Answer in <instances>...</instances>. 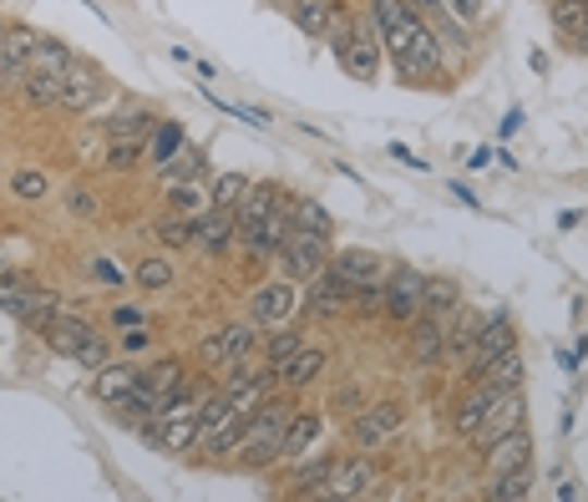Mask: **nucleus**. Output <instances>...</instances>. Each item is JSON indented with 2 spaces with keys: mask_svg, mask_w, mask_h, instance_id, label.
<instances>
[{
  "mask_svg": "<svg viewBox=\"0 0 588 502\" xmlns=\"http://www.w3.org/2000/svg\"><path fill=\"white\" fill-rule=\"evenodd\" d=\"M290 219H294V229H309V234H324V238L335 234V219H330V213H324L315 198H294Z\"/></svg>",
  "mask_w": 588,
  "mask_h": 502,
  "instance_id": "35",
  "label": "nucleus"
},
{
  "mask_svg": "<svg viewBox=\"0 0 588 502\" xmlns=\"http://www.w3.org/2000/svg\"><path fill=\"white\" fill-rule=\"evenodd\" d=\"M482 11H487L482 0H437V15H441V21H452V26H462V30L477 26V21H482Z\"/></svg>",
  "mask_w": 588,
  "mask_h": 502,
  "instance_id": "40",
  "label": "nucleus"
},
{
  "mask_svg": "<svg viewBox=\"0 0 588 502\" xmlns=\"http://www.w3.org/2000/svg\"><path fill=\"white\" fill-rule=\"evenodd\" d=\"M284 421H290V406H280V401H265L259 412L244 421V437H238L234 446V462L238 467H274V457H280V442H284Z\"/></svg>",
  "mask_w": 588,
  "mask_h": 502,
  "instance_id": "2",
  "label": "nucleus"
},
{
  "mask_svg": "<svg viewBox=\"0 0 588 502\" xmlns=\"http://www.w3.org/2000/svg\"><path fill=\"white\" fill-rule=\"evenodd\" d=\"M492 385H482V381H471L467 385V396L456 401V416H452V427H456V437H477V427H482V416H487V406H492Z\"/></svg>",
  "mask_w": 588,
  "mask_h": 502,
  "instance_id": "24",
  "label": "nucleus"
},
{
  "mask_svg": "<svg viewBox=\"0 0 588 502\" xmlns=\"http://www.w3.org/2000/svg\"><path fill=\"white\" fill-rule=\"evenodd\" d=\"M462 305V284L427 274V290H421V315H452Z\"/></svg>",
  "mask_w": 588,
  "mask_h": 502,
  "instance_id": "32",
  "label": "nucleus"
},
{
  "mask_svg": "<svg viewBox=\"0 0 588 502\" xmlns=\"http://www.w3.org/2000/svg\"><path fill=\"white\" fill-rule=\"evenodd\" d=\"M401 427H406V412H401L396 401H376V406H366V412H355L351 446H355V452L385 446V442H396V437H401Z\"/></svg>",
  "mask_w": 588,
  "mask_h": 502,
  "instance_id": "6",
  "label": "nucleus"
},
{
  "mask_svg": "<svg viewBox=\"0 0 588 502\" xmlns=\"http://www.w3.org/2000/svg\"><path fill=\"white\" fill-rule=\"evenodd\" d=\"M36 41V30L26 26H0V87H21L26 82V51Z\"/></svg>",
  "mask_w": 588,
  "mask_h": 502,
  "instance_id": "17",
  "label": "nucleus"
},
{
  "mask_svg": "<svg viewBox=\"0 0 588 502\" xmlns=\"http://www.w3.org/2000/svg\"><path fill=\"white\" fill-rule=\"evenodd\" d=\"M280 204H284V193L269 188V183H265V188H249L244 198H238V208H234V238L244 244V249H249V238L259 234V223H265Z\"/></svg>",
  "mask_w": 588,
  "mask_h": 502,
  "instance_id": "14",
  "label": "nucleus"
},
{
  "mask_svg": "<svg viewBox=\"0 0 588 502\" xmlns=\"http://www.w3.org/2000/svg\"><path fill=\"white\" fill-rule=\"evenodd\" d=\"M553 26L563 36H578L584 30V0H553Z\"/></svg>",
  "mask_w": 588,
  "mask_h": 502,
  "instance_id": "43",
  "label": "nucleus"
},
{
  "mask_svg": "<svg viewBox=\"0 0 588 502\" xmlns=\"http://www.w3.org/2000/svg\"><path fill=\"white\" fill-rule=\"evenodd\" d=\"M309 284H315V290H309V310L315 315H335L340 305H345V295H335L330 284H320V280H309Z\"/></svg>",
  "mask_w": 588,
  "mask_h": 502,
  "instance_id": "46",
  "label": "nucleus"
},
{
  "mask_svg": "<svg viewBox=\"0 0 588 502\" xmlns=\"http://www.w3.org/2000/svg\"><path fill=\"white\" fill-rule=\"evenodd\" d=\"M330 269L351 284V295L360 284H385V274H391V265L376 249H330Z\"/></svg>",
  "mask_w": 588,
  "mask_h": 502,
  "instance_id": "13",
  "label": "nucleus"
},
{
  "mask_svg": "<svg viewBox=\"0 0 588 502\" xmlns=\"http://www.w3.org/2000/svg\"><path fill=\"white\" fill-rule=\"evenodd\" d=\"M66 208L87 219V213H97V193H87V188H72V193H66Z\"/></svg>",
  "mask_w": 588,
  "mask_h": 502,
  "instance_id": "50",
  "label": "nucleus"
},
{
  "mask_svg": "<svg viewBox=\"0 0 588 502\" xmlns=\"http://www.w3.org/2000/svg\"><path fill=\"white\" fill-rule=\"evenodd\" d=\"M376 482H381V473H376L370 457H340V462H330V477H324L320 498H370Z\"/></svg>",
  "mask_w": 588,
  "mask_h": 502,
  "instance_id": "10",
  "label": "nucleus"
},
{
  "mask_svg": "<svg viewBox=\"0 0 588 502\" xmlns=\"http://www.w3.org/2000/svg\"><path fill=\"white\" fill-rule=\"evenodd\" d=\"M492 158H498V148H477V152H471V158H467V163H471V168H487V163H492Z\"/></svg>",
  "mask_w": 588,
  "mask_h": 502,
  "instance_id": "54",
  "label": "nucleus"
},
{
  "mask_svg": "<svg viewBox=\"0 0 588 502\" xmlns=\"http://www.w3.org/2000/svg\"><path fill=\"white\" fill-rule=\"evenodd\" d=\"M355 21H360V15H355L351 5H340V0H335V11H330V30H324V41H330V51H340V46L351 41Z\"/></svg>",
  "mask_w": 588,
  "mask_h": 502,
  "instance_id": "42",
  "label": "nucleus"
},
{
  "mask_svg": "<svg viewBox=\"0 0 588 502\" xmlns=\"http://www.w3.org/2000/svg\"><path fill=\"white\" fill-rule=\"evenodd\" d=\"M324 360H330V355H324L320 345H299V351H294L284 366H274V376H280L284 391H299V385H309L315 376H320Z\"/></svg>",
  "mask_w": 588,
  "mask_h": 502,
  "instance_id": "20",
  "label": "nucleus"
},
{
  "mask_svg": "<svg viewBox=\"0 0 588 502\" xmlns=\"http://www.w3.org/2000/svg\"><path fill=\"white\" fill-rule=\"evenodd\" d=\"M330 11H335V0H290L294 26L305 30V36H315V41H324V30H330Z\"/></svg>",
  "mask_w": 588,
  "mask_h": 502,
  "instance_id": "30",
  "label": "nucleus"
},
{
  "mask_svg": "<svg viewBox=\"0 0 588 502\" xmlns=\"http://www.w3.org/2000/svg\"><path fill=\"white\" fill-rule=\"evenodd\" d=\"M158 127V118L147 112V107H122L118 118H107V137L112 143H147Z\"/></svg>",
  "mask_w": 588,
  "mask_h": 502,
  "instance_id": "28",
  "label": "nucleus"
},
{
  "mask_svg": "<svg viewBox=\"0 0 588 502\" xmlns=\"http://www.w3.org/2000/svg\"><path fill=\"white\" fill-rule=\"evenodd\" d=\"M385 152H391L396 163H406V168H421V158H416V152L406 148V143H391V148H385Z\"/></svg>",
  "mask_w": 588,
  "mask_h": 502,
  "instance_id": "52",
  "label": "nucleus"
},
{
  "mask_svg": "<svg viewBox=\"0 0 588 502\" xmlns=\"http://www.w3.org/2000/svg\"><path fill=\"white\" fill-rule=\"evenodd\" d=\"M72 61L76 57L57 41V36H36V41H30V51H26V72H66Z\"/></svg>",
  "mask_w": 588,
  "mask_h": 502,
  "instance_id": "29",
  "label": "nucleus"
},
{
  "mask_svg": "<svg viewBox=\"0 0 588 502\" xmlns=\"http://www.w3.org/2000/svg\"><path fill=\"white\" fill-rule=\"evenodd\" d=\"M441 320H446V360H441V366H456V360L467 355V345L477 340V330H482L487 315H471V310H462V305H456V310L441 315Z\"/></svg>",
  "mask_w": 588,
  "mask_h": 502,
  "instance_id": "23",
  "label": "nucleus"
},
{
  "mask_svg": "<svg viewBox=\"0 0 588 502\" xmlns=\"http://www.w3.org/2000/svg\"><path fill=\"white\" fill-rule=\"evenodd\" d=\"M412 360L416 366H441L446 360V320L441 315H421L412 326Z\"/></svg>",
  "mask_w": 588,
  "mask_h": 502,
  "instance_id": "19",
  "label": "nucleus"
},
{
  "mask_svg": "<svg viewBox=\"0 0 588 502\" xmlns=\"http://www.w3.org/2000/svg\"><path fill=\"white\" fill-rule=\"evenodd\" d=\"M61 87H66V72H26L21 82L30 107H61Z\"/></svg>",
  "mask_w": 588,
  "mask_h": 502,
  "instance_id": "31",
  "label": "nucleus"
},
{
  "mask_svg": "<svg viewBox=\"0 0 588 502\" xmlns=\"http://www.w3.org/2000/svg\"><path fill=\"white\" fill-rule=\"evenodd\" d=\"M299 345H305V335H299V330H290V326H274V335L265 340V366L274 370V366H284V360H290L294 351H299Z\"/></svg>",
  "mask_w": 588,
  "mask_h": 502,
  "instance_id": "36",
  "label": "nucleus"
},
{
  "mask_svg": "<svg viewBox=\"0 0 588 502\" xmlns=\"http://www.w3.org/2000/svg\"><path fill=\"white\" fill-rule=\"evenodd\" d=\"M91 269H97V280H102V284H127V280H122V269L112 265V259H91Z\"/></svg>",
  "mask_w": 588,
  "mask_h": 502,
  "instance_id": "51",
  "label": "nucleus"
},
{
  "mask_svg": "<svg viewBox=\"0 0 588 502\" xmlns=\"http://www.w3.org/2000/svg\"><path fill=\"white\" fill-rule=\"evenodd\" d=\"M193 244L208 254H223L234 244V213L229 208H208L204 219H193Z\"/></svg>",
  "mask_w": 588,
  "mask_h": 502,
  "instance_id": "21",
  "label": "nucleus"
},
{
  "mask_svg": "<svg viewBox=\"0 0 588 502\" xmlns=\"http://www.w3.org/2000/svg\"><path fill=\"white\" fill-rule=\"evenodd\" d=\"M112 326H118V330H143L147 315L137 310V305H122V310H112Z\"/></svg>",
  "mask_w": 588,
  "mask_h": 502,
  "instance_id": "49",
  "label": "nucleus"
},
{
  "mask_svg": "<svg viewBox=\"0 0 588 502\" xmlns=\"http://www.w3.org/2000/svg\"><path fill=\"white\" fill-rule=\"evenodd\" d=\"M97 97H102V72L87 66V61H72L66 66V87H61V107L66 112H91Z\"/></svg>",
  "mask_w": 588,
  "mask_h": 502,
  "instance_id": "18",
  "label": "nucleus"
},
{
  "mask_svg": "<svg viewBox=\"0 0 588 502\" xmlns=\"http://www.w3.org/2000/svg\"><path fill=\"white\" fill-rule=\"evenodd\" d=\"M421 290H427V274H416V269H391V280H385V315L396 320V326H416L421 320Z\"/></svg>",
  "mask_w": 588,
  "mask_h": 502,
  "instance_id": "11",
  "label": "nucleus"
},
{
  "mask_svg": "<svg viewBox=\"0 0 588 502\" xmlns=\"http://www.w3.org/2000/svg\"><path fill=\"white\" fill-rule=\"evenodd\" d=\"M370 21H376L381 46L396 57V66H401L406 82H431V76H441L446 57H441L431 26L412 11V5H406V0H370Z\"/></svg>",
  "mask_w": 588,
  "mask_h": 502,
  "instance_id": "1",
  "label": "nucleus"
},
{
  "mask_svg": "<svg viewBox=\"0 0 588 502\" xmlns=\"http://www.w3.org/2000/svg\"><path fill=\"white\" fill-rule=\"evenodd\" d=\"M204 173H208V158H204V148H193V143H183L168 163H158L162 188H173V183H193V177H204Z\"/></svg>",
  "mask_w": 588,
  "mask_h": 502,
  "instance_id": "27",
  "label": "nucleus"
},
{
  "mask_svg": "<svg viewBox=\"0 0 588 502\" xmlns=\"http://www.w3.org/2000/svg\"><path fill=\"white\" fill-rule=\"evenodd\" d=\"M584 30H588V0H584Z\"/></svg>",
  "mask_w": 588,
  "mask_h": 502,
  "instance_id": "58",
  "label": "nucleus"
},
{
  "mask_svg": "<svg viewBox=\"0 0 588 502\" xmlns=\"http://www.w3.org/2000/svg\"><path fill=\"white\" fill-rule=\"evenodd\" d=\"M143 381L152 385L162 401H168L177 385H183V366H177V360H152V366H143Z\"/></svg>",
  "mask_w": 588,
  "mask_h": 502,
  "instance_id": "39",
  "label": "nucleus"
},
{
  "mask_svg": "<svg viewBox=\"0 0 588 502\" xmlns=\"http://www.w3.org/2000/svg\"><path fill=\"white\" fill-rule=\"evenodd\" d=\"M11 193H15V198H26V204H41V198H51V177L36 173V168H15V173H11Z\"/></svg>",
  "mask_w": 588,
  "mask_h": 502,
  "instance_id": "37",
  "label": "nucleus"
},
{
  "mask_svg": "<svg viewBox=\"0 0 588 502\" xmlns=\"http://www.w3.org/2000/svg\"><path fill=\"white\" fill-rule=\"evenodd\" d=\"M381 30H376V21H355L351 41L335 51V61L345 66V72L355 76V82H376L381 76Z\"/></svg>",
  "mask_w": 588,
  "mask_h": 502,
  "instance_id": "7",
  "label": "nucleus"
},
{
  "mask_svg": "<svg viewBox=\"0 0 588 502\" xmlns=\"http://www.w3.org/2000/svg\"><path fill=\"white\" fill-rule=\"evenodd\" d=\"M0 310L11 315V320H26V326H41L57 315V295L41 290V284L30 280H11V274H0Z\"/></svg>",
  "mask_w": 588,
  "mask_h": 502,
  "instance_id": "5",
  "label": "nucleus"
},
{
  "mask_svg": "<svg viewBox=\"0 0 588 502\" xmlns=\"http://www.w3.org/2000/svg\"><path fill=\"white\" fill-rule=\"evenodd\" d=\"M198 360H204V366H208V370H219V366H229V351H223V335L204 340V345H198Z\"/></svg>",
  "mask_w": 588,
  "mask_h": 502,
  "instance_id": "48",
  "label": "nucleus"
},
{
  "mask_svg": "<svg viewBox=\"0 0 588 502\" xmlns=\"http://www.w3.org/2000/svg\"><path fill=\"white\" fill-rule=\"evenodd\" d=\"M294 310H299V284H290V280L259 284V290H254V299H249V320H254L259 330L290 326Z\"/></svg>",
  "mask_w": 588,
  "mask_h": 502,
  "instance_id": "8",
  "label": "nucleus"
},
{
  "mask_svg": "<svg viewBox=\"0 0 588 502\" xmlns=\"http://www.w3.org/2000/svg\"><path fill=\"white\" fill-rule=\"evenodd\" d=\"M335 406H345V412H360V385H345L335 396Z\"/></svg>",
  "mask_w": 588,
  "mask_h": 502,
  "instance_id": "53",
  "label": "nucleus"
},
{
  "mask_svg": "<svg viewBox=\"0 0 588 502\" xmlns=\"http://www.w3.org/2000/svg\"><path fill=\"white\" fill-rule=\"evenodd\" d=\"M523 376H528V366H523V355H517V345L513 351H502L498 360H487L471 381H482V385H492V391H517L523 385Z\"/></svg>",
  "mask_w": 588,
  "mask_h": 502,
  "instance_id": "26",
  "label": "nucleus"
},
{
  "mask_svg": "<svg viewBox=\"0 0 588 502\" xmlns=\"http://www.w3.org/2000/svg\"><path fill=\"white\" fill-rule=\"evenodd\" d=\"M0 274H11V265H5V254H0Z\"/></svg>",
  "mask_w": 588,
  "mask_h": 502,
  "instance_id": "56",
  "label": "nucleus"
},
{
  "mask_svg": "<svg viewBox=\"0 0 588 502\" xmlns=\"http://www.w3.org/2000/svg\"><path fill=\"white\" fill-rule=\"evenodd\" d=\"M183 143H188V137H183V127H177V122H162V118H158L152 137L143 143V152H147V163H168V158H173Z\"/></svg>",
  "mask_w": 588,
  "mask_h": 502,
  "instance_id": "34",
  "label": "nucleus"
},
{
  "mask_svg": "<svg viewBox=\"0 0 588 502\" xmlns=\"http://www.w3.org/2000/svg\"><path fill=\"white\" fill-rule=\"evenodd\" d=\"M324 421L315 412H290V421H284V442H280V467H294L299 457H309L315 452V442H320Z\"/></svg>",
  "mask_w": 588,
  "mask_h": 502,
  "instance_id": "15",
  "label": "nucleus"
},
{
  "mask_svg": "<svg viewBox=\"0 0 588 502\" xmlns=\"http://www.w3.org/2000/svg\"><path fill=\"white\" fill-rule=\"evenodd\" d=\"M122 345H127V355L143 351V345H147V330H127V340H122Z\"/></svg>",
  "mask_w": 588,
  "mask_h": 502,
  "instance_id": "55",
  "label": "nucleus"
},
{
  "mask_svg": "<svg viewBox=\"0 0 588 502\" xmlns=\"http://www.w3.org/2000/svg\"><path fill=\"white\" fill-rule=\"evenodd\" d=\"M269 5H284V11H290V0H269Z\"/></svg>",
  "mask_w": 588,
  "mask_h": 502,
  "instance_id": "57",
  "label": "nucleus"
},
{
  "mask_svg": "<svg viewBox=\"0 0 588 502\" xmlns=\"http://www.w3.org/2000/svg\"><path fill=\"white\" fill-rule=\"evenodd\" d=\"M158 244H193V219H168V223H158Z\"/></svg>",
  "mask_w": 588,
  "mask_h": 502,
  "instance_id": "47",
  "label": "nucleus"
},
{
  "mask_svg": "<svg viewBox=\"0 0 588 502\" xmlns=\"http://www.w3.org/2000/svg\"><path fill=\"white\" fill-rule=\"evenodd\" d=\"M137 284H143V290H168V284H173V265H168V259H143V265H137Z\"/></svg>",
  "mask_w": 588,
  "mask_h": 502,
  "instance_id": "44",
  "label": "nucleus"
},
{
  "mask_svg": "<svg viewBox=\"0 0 588 502\" xmlns=\"http://www.w3.org/2000/svg\"><path fill=\"white\" fill-rule=\"evenodd\" d=\"M280 269H284V280H315L324 265H330V238L324 234H309V229H294L290 223V234H284V244H280Z\"/></svg>",
  "mask_w": 588,
  "mask_h": 502,
  "instance_id": "4",
  "label": "nucleus"
},
{
  "mask_svg": "<svg viewBox=\"0 0 588 502\" xmlns=\"http://www.w3.org/2000/svg\"><path fill=\"white\" fill-rule=\"evenodd\" d=\"M143 158H147L143 143H112V148H107V168H112V173H127V168H137Z\"/></svg>",
  "mask_w": 588,
  "mask_h": 502,
  "instance_id": "45",
  "label": "nucleus"
},
{
  "mask_svg": "<svg viewBox=\"0 0 588 502\" xmlns=\"http://www.w3.org/2000/svg\"><path fill=\"white\" fill-rule=\"evenodd\" d=\"M487 457V473L492 477H502V473H523L532 462V437H528V427H517V431H507V437H498V442L482 452Z\"/></svg>",
  "mask_w": 588,
  "mask_h": 502,
  "instance_id": "16",
  "label": "nucleus"
},
{
  "mask_svg": "<svg viewBox=\"0 0 588 502\" xmlns=\"http://www.w3.org/2000/svg\"><path fill=\"white\" fill-rule=\"evenodd\" d=\"M528 492H532V477H528V467H523V473H502V477H492V488H487V498L513 502V498H528Z\"/></svg>",
  "mask_w": 588,
  "mask_h": 502,
  "instance_id": "41",
  "label": "nucleus"
},
{
  "mask_svg": "<svg viewBox=\"0 0 588 502\" xmlns=\"http://www.w3.org/2000/svg\"><path fill=\"white\" fill-rule=\"evenodd\" d=\"M137 376L143 370L137 366H122V360H107L102 370H91V391H97V401H107V406H118L127 391L137 385Z\"/></svg>",
  "mask_w": 588,
  "mask_h": 502,
  "instance_id": "22",
  "label": "nucleus"
},
{
  "mask_svg": "<svg viewBox=\"0 0 588 502\" xmlns=\"http://www.w3.org/2000/svg\"><path fill=\"white\" fill-rule=\"evenodd\" d=\"M513 345H517V340H513V326H507L502 315H487L482 330H477V340H471L467 355H462V370H467V381L487 366V360H498L502 351H513Z\"/></svg>",
  "mask_w": 588,
  "mask_h": 502,
  "instance_id": "12",
  "label": "nucleus"
},
{
  "mask_svg": "<svg viewBox=\"0 0 588 502\" xmlns=\"http://www.w3.org/2000/svg\"><path fill=\"white\" fill-rule=\"evenodd\" d=\"M517 427H528V401H523V385L517 391H498L492 396V406H487V416H482V427H477V452H487V446L498 442V437H507V431H517Z\"/></svg>",
  "mask_w": 588,
  "mask_h": 502,
  "instance_id": "9",
  "label": "nucleus"
},
{
  "mask_svg": "<svg viewBox=\"0 0 588 502\" xmlns=\"http://www.w3.org/2000/svg\"><path fill=\"white\" fill-rule=\"evenodd\" d=\"M223 351H229V366H234V360H254V351H265V335H259L254 320L229 326V330H223Z\"/></svg>",
  "mask_w": 588,
  "mask_h": 502,
  "instance_id": "33",
  "label": "nucleus"
},
{
  "mask_svg": "<svg viewBox=\"0 0 588 502\" xmlns=\"http://www.w3.org/2000/svg\"><path fill=\"white\" fill-rule=\"evenodd\" d=\"M244 421H249V416L234 412L223 396L204 401V412H198V442H193V446H198V457H204V462L234 457L238 437H244Z\"/></svg>",
  "mask_w": 588,
  "mask_h": 502,
  "instance_id": "3",
  "label": "nucleus"
},
{
  "mask_svg": "<svg viewBox=\"0 0 588 502\" xmlns=\"http://www.w3.org/2000/svg\"><path fill=\"white\" fill-rule=\"evenodd\" d=\"M46 340H51V351L76 355L87 340H97V330H91L87 320H76V315H51V320H46Z\"/></svg>",
  "mask_w": 588,
  "mask_h": 502,
  "instance_id": "25",
  "label": "nucleus"
},
{
  "mask_svg": "<svg viewBox=\"0 0 588 502\" xmlns=\"http://www.w3.org/2000/svg\"><path fill=\"white\" fill-rule=\"evenodd\" d=\"M244 193H249V177L244 173H219L213 177V198H208V208H229V213H234Z\"/></svg>",
  "mask_w": 588,
  "mask_h": 502,
  "instance_id": "38",
  "label": "nucleus"
}]
</instances>
